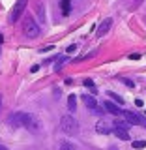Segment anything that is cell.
<instances>
[{
  "mask_svg": "<svg viewBox=\"0 0 146 150\" xmlns=\"http://www.w3.org/2000/svg\"><path fill=\"white\" fill-rule=\"evenodd\" d=\"M58 128L66 135H77L79 133V124H77V120H75L71 115H64L62 118H60Z\"/></svg>",
  "mask_w": 146,
  "mask_h": 150,
  "instance_id": "1",
  "label": "cell"
},
{
  "mask_svg": "<svg viewBox=\"0 0 146 150\" xmlns=\"http://www.w3.org/2000/svg\"><path fill=\"white\" fill-rule=\"evenodd\" d=\"M23 30H25V34L30 38V40H36V38L39 36L41 28H39V25L34 21V17H26L25 23H23Z\"/></svg>",
  "mask_w": 146,
  "mask_h": 150,
  "instance_id": "2",
  "label": "cell"
},
{
  "mask_svg": "<svg viewBox=\"0 0 146 150\" xmlns=\"http://www.w3.org/2000/svg\"><path fill=\"white\" fill-rule=\"evenodd\" d=\"M25 9H26V0H17L15 2V6L11 8V11H9V17H8V21L11 23H17L19 19H21V15L25 13Z\"/></svg>",
  "mask_w": 146,
  "mask_h": 150,
  "instance_id": "3",
  "label": "cell"
},
{
  "mask_svg": "<svg viewBox=\"0 0 146 150\" xmlns=\"http://www.w3.org/2000/svg\"><path fill=\"white\" fill-rule=\"evenodd\" d=\"M30 112H13L11 116H9V126H11V128H25L26 126V122L30 120Z\"/></svg>",
  "mask_w": 146,
  "mask_h": 150,
  "instance_id": "4",
  "label": "cell"
},
{
  "mask_svg": "<svg viewBox=\"0 0 146 150\" xmlns=\"http://www.w3.org/2000/svg\"><path fill=\"white\" fill-rule=\"evenodd\" d=\"M122 116L126 118V122L131 126H142V128H146V118H142L140 115H137V112L133 111H122Z\"/></svg>",
  "mask_w": 146,
  "mask_h": 150,
  "instance_id": "5",
  "label": "cell"
},
{
  "mask_svg": "<svg viewBox=\"0 0 146 150\" xmlns=\"http://www.w3.org/2000/svg\"><path fill=\"white\" fill-rule=\"evenodd\" d=\"M111 26H112V19H111V17H105V19H103V21L99 23V26H97L96 36H97V38H103V36L107 34V32L111 30Z\"/></svg>",
  "mask_w": 146,
  "mask_h": 150,
  "instance_id": "6",
  "label": "cell"
},
{
  "mask_svg": "<svg viewBox=\"0 0 146 150\" xmlns=\"http://www.w3.org/2000/svg\"><path fill=\"white\" fill-rule=\"evenodd\" d=\"M103 109H105L107 112H111V115H114V116H118L122 115V107H118V103H114V101H103Z\"/></svg>",
  "mask_w": 146,
  "mask_h": 150,
  "instance_id": "7",
  "label": "cell"
},
{
  "mask_svg": "<svg viewBox=\"0 0 146 150\" xmlns=\"http://www.w3.org/2000/svg\"><path fill=\"white\" fill-rule=\"evenodd\" d=\"M96 131L99 135H109L111 131H112V126H111V122H107V120H99L96 124Z\"/></svg>",
  "mask_w": 146,
  "mask_h": 150,
  "instance_id": "8",
  "label": "cell"
},
{
  "mask_svg": "<svg viewBox=\"0 0 146 150\" xmlns=\"http://www.w3.org/2000/svg\"><path fill=\"white\" fill-rule=\"evenodd\" d=\"M25 128H26V129H30V131H34V133H39V131H41V122L37 120L34 115H32V116H30V120L26 122Z\"/></svg>",
  "mask_w": 146,
  "mask_h": 150,
  "instance_id": "9",
  "label": "cell"
},
{
  "mask_svg": "<svg viewBox=\"0 0 146 150\" xmlns=\"http://www.w3.org/2000/svg\"><path fill=\"white\" fill-rule=\"evenodd\" d=\"M83 101H84V105H86L90 111H96L97 109V101H96V98H94L92 94H90V96H88V94H84V96H83Z\"/></svg>",
  "mask_w": 146,
  "mask_h": 150,
  "instance_id": "10",
  "label": "cell"
},
{
  "mask_svg": "<svg viewBox=\"0 0 146 150\" xmlns=\"http://www.w3.org/2000/svg\"><path fill=\"white\" fill-rule=\"evenodd\" d=\"M112 131H114V135H116V137H118L120 141H129V139H131V137H129V133H128V129H122V128H114Z\"/></svg>",
  "mask_w": 146,
  "mask_h": 150,
  "instance_id": "11",
  "label": "cell"
},
{
  "mask_svg": "<svg viewBox=\"0 0 146 150\" xmlns=\"http://www.w3.org/2000/svg\"><path fill=\"white\" fill-rule=\"evenodd\" d=\"M60 9H62V15H69V11H71V0H60Z\"/></svg>",
  "mask_w": 146,
  "mask_h": 150,
  "instance_id": "12",
  "label": "cell"
},
{
  "mask_svg": "<svg viewBox=\"0 0 146 150\" xmlns=\"http://www.w3.org/2000/svg\"><path fill=\"white\" fill-rule=\"evenodd\" d=\"M60 150H77V146H75L71 141L62 139V141H60Z\"/></svg>",
  "mask_w": 146,
  "mask_h": 150,
  "instance_id": "13",
  "label": "cell"
},
{
  "mask_svg": "<svg viewBox=\"0 0 146 150\" xmlns=\"http://www.w3.org/2000/svg\"><path fill=\"white\" fill-rule=\"evenodd\" d=\"M109 96L112 98V101H114V103H118V105H124V98L118 96L116 92H109Z\"/></svg>",
  "mask_w": 146,
  "mask_h": 150,
  "instance_id": "14",
  "label": "cell"
},
{
  "mask_svg": "<svg viewBox=\"0 0 146 150\" xmlns=\"http://www.w3.org/2000/svg\"><path fill=\"white\" fill-rule=\"evenodd\" d=\"M68 105H69V109H71V111H75V105H77V98H75L73 94L68 98Z\"/></svg>",
  "mask_w": 146,
  "mask_h": 150,
  "instance_id": "15",
  "label": "cell"
},
{
  "mask_svg": "<svg viewBox=\"0 0 146 150\" xmlns=\"http://www.w3.org/2000/svg\"><path fill=\"white\" fill-rule=\"evenodd\" d=\"M122 83L126 84V86H129V88H135V81H131V79H126V77H118Z\"/></svg>",
  "mask_w": 146,
  "mask_h": 150,
  "instance_id": "16",
  "label": "cell"
},
{
  "mask_svg": "<svg viewBox=\"0 0 146 150\" xmlns=\"http://www.w3.org/2000/svg\"><path fill=\"white\" fill-rule=\"evenodd\" d=\"M92 56H96V51H92V53H88V54H83V56H79V58H77V62H83V60H88V58H92Z\"/></svg>",
  "mask_w": 146,
  "mask_h": 150,
  "instance_id": "17",
  "label": "cell"
},
{
  "mask_svg": "<svg viewBox=\"0 0 146 150\" xmlns=\"http://www.w3.org/2000/svg\"><path fill=\"white\" fill-rule=\"evenodd\" d=\"M144 146H146V141H133V148L140 150V148H144Z\"/></svg>",
  "mask_w": 146,
  "mask_h": 150,
  "instance_id": "18",
  "label": "cell"
},
{
  "mask_svg": "<svg viewBox=\"0 0 146 150\" xmlns=\"http://www.w3.org/2000/svg\"><path fill=\"white\" fill-rule=\"evenodd\" d=\"M114 128H122V129H128V122H124V120H116V122H114Z\"/></svg>",
  "mask_w": 146,
  "mask_h": 150,
  "instance_id": "19",
  "label": "cell"
},
{
  "mask_svg": "<svg viewBox=\"0 0 146 150\" xmlns=\"http://www.w3.org/2000/svg\"><path fill=\"white\" fill-rule=\"evenodd\" d=\"M84 86H86V88H94V81H92V79H84Z\"/></svg>",
  "mask_w": 146,
  "mask_h": 150,
  "instance_id": "20",
  "label": "cell"
},
{
  "mask_svg": "<svg viewBox=\"0 0 146 150\" xmlns=\"http://www.w3.org/2000/svg\"><path fill=\"white\" fill-rule=\"evenodd\" d=\"M77 49H79V47L75 45V43H73V45H69L68 49H66V53H75V51H77Z\"/></svg>",
  "mask_w": 146,
  "mask_h": 150,
  "instance_id": "21",
  "label": "cell"
},
{
  "mask_svg": "<svg viewBox=\"0 0 146 150\" xmlns=\"http://www.w3.org/2000/svg\"><path fill=\"white\" fill-rule=\"evenodd\" d=\"M54 45H47V47H43V49H39V53H47V51H51Z\"/></svg>",
  "mask_w": 146,
  "mask_h": 150,
  "instance_id": "22",
  "label": "cell"
},
{
  "mask_svg": "<svg viewBox=\"0 0 146 150\" xmlns=\"http://www.w3.org/2000/svg\"><path fill=\"white\" fill-rule=\"evenodd\" d=\"M129 58H131V60H139L140 54H139V53H133V54H129Z\"/></svg>",
  "mask_w": 146,
  "mask_h": 150,
  "instance_id": "23",
  "label": "cell"
},
{
  "mask_svg": "<svg viewBox=\"0 0 146 150\" xmlns=\"http://www.w3.org/2000/svg\"><path fill=\"white\" fill-rule=\"evenodd\" d=\"M135 105H137V107H142L144 103H142V100H135Z\"/></svg>",
  "mask_w": 146,
  "mask_h": 150,
  "instance_id": "24",
  "label": "cell"
},
{
  "mask_svg": "<svg viewBox=\"0 0 146 150\" xmlns=\"http://www.w3.org/2000/svg\"><path fill=\"white\" fill-rule=\"evenodd\" d=\"M37 69H39V66H32V68H30V71H32V73H36Z\"/></svg>",
  "mask_w": 146,
  "mask_h": 150,
  "instance_id": "25",
  "label": "cell"
},
{
  "mask_svg": "<svg viewBox=\"0 0 146 150\" xmlns=\"http://www.w3.org/2000/svg\"><path fill=\"white\" fill-rule=\"evenodd\" d=\"M2 41H4V38H2V34H0V45H2Z\"/></svg>",
  "mask_w": 146,
  "mask_h": 150,
  "instance_id": "26",
  "label": "cell"
},
{
  "mask_svg": "<svg viewBox=\"0 0 146 150\" xmlns=\"http://www.w3.org/2000/svg\"><path fill=\"white\" fill-rule=\"evenodd\" d=\"M0 150H8V148H6V146H2V144H0Z\"/></svg>",
  "mask_w": 146,
  "mask_h": 150,
  "instance_id": "27",
  "label": "cell"
},
{
  "mask_svg": "<svg viewBox=\"0 0 146 150\" xmlns=\"http://www.w3.org/2000/svg\"><path fill=\"white\" fill-rule=\"evenodd\" d=\"M109 150H118V148H114V146H111V148H109Z\"/></svg>",
  "mask_w": 146,
  "mask_h": 150,
  "instance_id": "28",
  "label": "cell"
}]
</instances>
